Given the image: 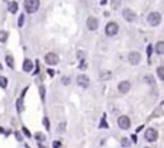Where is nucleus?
<instances>
[{"label":"nucleus","mask_w":164,"mask_h":148,"mask_svg":"<svg viewBox=\"0 0 164 148\" xmlns=\"http://www.w3.org/2000/svg\"><path fill=\"white\" fill-rule=\"evenodd\" d=\"M99 128H108V124H107L105 118H102V121H101V125H99Z\"/></svg>","instance_id":"27"},{"label":"nucleus","mask_w":164,"mask_h":148,"mask_svg":"<svg viewBox=\"0 0 164 148\" xmlns=\"http://www.w3.org/2000/svg\"><path fill=\"white\" fill-rule=\"evenodd\" d=\"M39 92H40V98L45 99V86H40L39 88Z\"/></svg>","instance_id":"28"},{"label":"nucleus","mask_w":164,"mask_h":148,"mask_svg":"<svg viewBox=\"0 0 164 148\" xmlns=\"http://www.w3.org/2000/svg\"><path fill=\"white\" fill-rule=\"evenodd\" d=\"M119 30V26H118V23H115V22H110L107 26H105V35L107 36H115Z\"/></svg>","instance_id":"3"},{"label":"nucleus","mask_w":164,"mask_h":148,"mask_svg":"<svg viewBox=\"0 0 164 148\" xmlns=\"http://www.w3.org/2000/svg\"><path fill=\"white\" fill-rule=\"evenodd\" d=\"M15 135H16L17 141H22V135H20V132H15Z\"/></svg>","instance_id":"33"},{"label":"nucleus","mask_w":164,"mask_h":148,"mask_svg":"<svg viewBox=\"0 0 164 148\" xmlns=\"http://www.w3.org/2000/svg\"><path fill=\"white\" fill-rule=\"evenodd\" d=\"M61 147V142L59 141H53V148H59Z\"/></svg>","instance_id":"32"},{"label":"nucleus","mask_w":164,"mask_h":148,"mask_svg":"<svg viewBox=\"0 0 164 148\" xmlns=\"http://www.w3.org/2000/svg\"><path fill=\"white\" fill-rule=\"evenodd\" d=\"M0 132H4V130H3V128H0Z\"/></svg>","instance_id":"35"},{"label":"nucleus","mask_w":164,"mask_h":148,"mask_svg":"<svg viewBox=\"0 0 164 148\" xmlns=\"http://www.w3.org/2000/svg\"><path fill=\"white\" fill-rule=\"evenodd\" d=\"M160 115H164V102L157 106V109L154 111V114L151 116H153V118H157V116H160Z\"/></svg>","instance_id":"12"},{"label":"nucleus","mask_w":164,"mask_h":148,"mask_svg":"<svg viewBox=\"0 0 164 148\" xmlns=\"http://www.w3.org/2000/svg\"><path fill=\"white\" fill-rule=\"evenodd\" d=\"M122 16H124V19H125L127 22H134V20L137 19V15L132 12L131 9H124V12H122Z\"/></svg>","instance_id":"10"},{"label":"nucleus","mask_w":164,"mask_h":148,"mask_svg":"<svg viewBox=\"0 0 164 148\" xmlns=\"http://www.w3.org/2000/svg\"><path fill=\"white\" fill-rule=\"evenodd\" d=\"M40 1L39 0H25V10L26 13H36L39 10Z\"/></svg>","instance_id":"1"},{"label":"nucleus","mask_w":164,"mask_h":148,"mask_svg":"<svg viewBox=\"0 0 164 148\" xmlns=\"http://www.w3.org/2000/svg\"><path fill=\"white\" fill-rule=\"evenodd\" d=\"M23 134H25V137H28V138H30V137H32V135H30V132H29V130H28V128H25V127H23Z\"/></svg>","instance_id":"29"},{"label":"nucleus","mask_w":164,"mask_h":148,"mask_svg":"<svg viewBox=\"0 0 164 148\" xmlns=\"http://www.w3.org/2000/svg\"><path fill=\"white\" fill-rule=\"evenodd\" d=\"M76 82H78V85L82 86V88H88V86H89V78H88L86 75H79V76L76 78Z\"/></svg>","instance_id":"11"},{"label":"nucleus","mask_w":164,"mask_h":148,"mask_svg":"<svg viewBox=\"0 0 164 148\" xmlns=\"http://www.w3.org/2000/svg\"><path fill=\"white\" fill-rule=\"evenodd\" d=\"M45 62L48 65H56L59 62V56L56 53H53V52H49V53L45 55Z\"/></svg>","instance_id":"6"},{"label":"nucleus","mask_w":164,"mask_h":148,"mask_svg":"<svg viewBox=\"0 0 164 148\" xmlns=\"http://www.w3.org/2000/svg\"><path fill=\"white\" fill-rule=\"evenodd\" d=\"M25 148H30V147H29V145H25Z\"/></svg>","instance_id":"36"},{"label":"nucleus","mask_w":164,"mask_h":148,"mask_svg":"<svg viewBox=\"0 0 164 148\" xmlns=\"http://www.w3.org/2000/svg\"><path fill=\"white\" fill-rule=\"evenodd\" d=\"M151 53H153V46H151V45H148V46H147V55H148V58H151Z\"/></svg>","instance_id":"30"},{"label":"nucleus","mask_w":164,"mask_h":148,"mask_svg":"<svg viewBox=\"0 0 164 148\" xmlns=\"http://www.w3.org/2000/svg\"><path fill=\"white\" fill-rule=\"evenodd\" d=\"M16 108H17V112H23V101H22V98L17 99Z\"/></svg>","instance_id":"19"},{"label":"nucleus","mask_w":164,"mask_h":148,"mask_svg":"<svg viewBox=\"0 0 164 148\" xmlns=\"http://www.w3.org/2000/svg\"><path fill=\"white\" fill-rule=\"evenodd\" d=\"M121 144H122V147H130V145H131V142H130L128 138H122V140H121Z\"/></svg>","instance_id":"22"},{"label":"nucleus","mask_w":164,"mask_h":148,"mask_svg":"<svg viewBox=\"0 0 164 148\" xmlns=\"http://www.w3.org/2000/svg\"><path fill=\"white\" fill-rule=\"evenodd\" d=\"M69 82H71V79H69L68 76H64V79H62V83H64V85H69Z\"/></svg>","instance_id":"31"},{"label":"nucleus","mask_w":164,"mask_h":148,"mask_svg":"<svg viewBox=\"0 0 164 148\" xmlns=\"http://www.w3.org/2000/svg\"><path fill=\"white\" fill-rule=\"evenodd\" d=\"M33 69V62L30 59H25V62H23V70L25 72H30Z\"/></svg>","instance_id":"13"},{"label":"nucleus","mask_w":164,"mask_h":148,"mask_svg":"<svg viewBox=\"0 0 164 148\" xmlns=\"http://www.w3.org/2000/svg\"><path fill=\"white\" fill-rule=\"evenodd\" d=\"M6 63L9 65V68H15V61H13V58H12L10 55L6 56Z\"/></svg>","instance_id":"17"},{"label":"nucleus","mask_w":164,"mask_h":148,"mask_svg":"<svg viewBox=\"0 0 164 148\" xmlns=\"http://www.w3.org/2000/svg\"><path fill=\"white\" fill-rule=\"evenodd\" d=\"M140 61H141V55H140L138 52H131V53H128V62H130L131 65H138Z\"/></svg>","instance_id":"8"},{"label":"nucleus","mask_w":164,"mask_h":148,"mask_svg":"<svg viewBox=\"0 0 164 148\" xmlns=\"http://www.w3.org/2000/svg\"><path fill=\"white\" fill-rule=\"evenodd\" d=\"M130 89H131V82L130 81H121L118 83V92L119 94H128Z\"/></svg>","instance_id":"7"},{"label":"nucleus","mask_w":164,"mask_h":148,"mask_svg":"<svg viewBox=\"0 0 164 148\" xmlns=\"http://www.w3.org/2000/svg\"><path fill=\"white\" fill-rule=\"evenodd\" d=\"M99 76H101V79H102V81H108V79H111V76H112V75H111V72H110V70H104V72H101V75H99Z\"/></svg>","instance_id":"16"},{"label":"nucleus","mask_w":164,"mask_h":148,"mask_svg":"<svg viewBox=\"0 0 164 148\" xmlns=\"http://www.w3.org/2000/svg\"><path fill=\"white\" fill-rule=\"evenodd\" d=\"M118 127H119L121 130H128V128L131 127V119L127 115H121L118 118Z\"/></svg>","instance_id":"5"},{"label":"nucleus","mask_w":164,"mask_h":148,"mask_svg":"<svg viewBox=\"0 0 164 148\" xmlns=\"http://www.w3.org/2000/svg\"><path fill=\"white\" fill-rule=\"evenodd\" d=\"M43 125H45V128H46V130H49V128H50L49 119H48V118H46V116H45V118H43Z\"/></svg>","instance_id":"24"},{"label":"nucleus","mask_w":164,"mask_h":148,"mask_svg":"<svg viewBox=\"0 0 164 148\" xmlns=\"http://www.w3.org/2000/svg\"><path fill=\"white\" fill-rule=\"evenodd\" d=\"M7 36H9V35H7V32L1 30V32H0V42H3V43H4V42L7 40Z\"/></svg>","instance_id":"20"},{"label":"nucleus","mask_w":164,"mask_h":148,"mask_svg":"<svg viewBox=\"0 0 164 148\" xmlns=\"http://www.w3.org/2000/svg\"><path fill=\"white\" fill-rule=\"evenodd\" d=\"M144 138H146V141H148V142H154L158 138V132H157V130H154V128H147L146 132H144Z\"/></svg>","instance_id":"2"},{"label":"nucleus","mask_w":164,"mask_h":148,"mask_svg":"<svg viewBox=\"0 0 164 148\" xmlns=\"http://www.w3.org/2000/svg\"><path fill=\"white\" fill-rule=\"evenodd\" d=\"M144 79H146V82H147V83H151V85L154 83V79H153V76H151V75H147Z\"/></svg>","instance_id":"26"},{"label":"nucleus","mask_w":164,"mask_h":148,"mask_svg":"<svg viewBox=\"0 0 164 148\" xmlns=\"http://www.w3.org/2000/svg\"><path fill=\"white\" fill-rule=\"evenodd\" d=\"M36 140H39V141H45V135H43L42 132H37V134H36Z\"/></svg>","instance_id":"25"},{"label":"nucleus","mask_w":164,"mask_h":148,"mask_svg":"<svg viewBox=\"0 0 164 148\" xmlns=\"http://www.w3.org/2000/svg\"><path fill=\"white\" fill-rule=\"evenodd\" d=\"M86 26L89 30H97L98 29V19L97 17H88L86 19Z\"/></svg>","instance_id":"9"},{"label":"nucleus","mask_w":164,"mask_h":148,"mask_svg":"<svg viewBox=\"0 0 164 148\" xmlns=\"http://www.w3.org/2000/svg\"><path fill=\"white\" fill-rule=\"evenodd\" d=\"M17 1H9V12L10 13H16L17 12Z\"/></svg>","instance_id":"15"},{"label":"nucleus","mask_w":164,"mask_h":148,"mask_svg":"<svg viewBox=\"0 0 164 148\" xmlns=\"http://www.w3.org/2000/svg\"><path fill=\"white\" fill-rule=\"evenodd\" d=\"M19 27H22L23 25H25V15H20V17H19Z\"/></svg>","instance_id":"23"},{"label":"nucleus","mask_w":164,"mask_h":148,"mask_svg":"<svg viewBox=\"0 0 164 148\" xmlns=\"http://www.w3.org/2000/svg\"><path fill=\"white\" fill-rule=\"evenodd\" d=\"M112 6H114V7H118V6H119V0H114Z\"/></svg>","instance_id":"34"},{"label":"nucleus","mask_w":164,"mask_h":148,"mask_svg":"<svg viewBox=\"0 0 164 148\" xmlns=\"http://www.w3.org/2000/svg\"><path fill=\"white\" fill-rule=\"evenodd\" d=\"M147 20L151 26H158L160 22H161V15H160L158 12H151V13L148 15Z\"/></svg>","instance_id":"4"},{"label":"nucleus","mask_w":164,"mask_h":148,"mask_svg":"<svg viewBox=\"0 0 164 148\" xmlns=\"http://www.w3.org/2000/svg\"><path fill=\"white\" fill-rule=\"evenodd\" d=\"M154 50H156V52H157L158 55H164V42H163V40L157 42V45H156Z\"/></svg>","instance_id":"14"},{"label":"nucleus","mask_w":164,"mask_h":148,"mask_svg":"<svg viewBox=\"0 0 164 148\" xmlns=\"http://www.w3.org/2000/svg\"><path fill=\"white\" fill-rule=\"evenodd\" d=\"M0 86L4 89V88H7V78H4V76H0Z\"/></svg>","instance_id":"21"},{"label":"nucleus","mask_w":164,"mask_h":148,"mask_svg":"<svg viewBox=\"0 0 164 148\" xmlns=\"http://www.w3.org/2000/svg\"><path fill=\"white\" fill-rule=\"evenodd\" d=\"M157 75H158V78L164 81V66H158L157 68Z\"/></svg>","instance_id":"18"}]
</instances>
